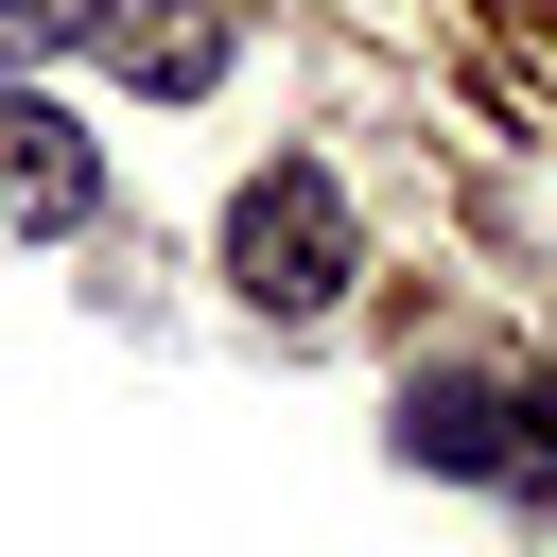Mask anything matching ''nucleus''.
I'll use <instances>...</instances> for the list:
<instances>
[{
    "instance_id": "nucleus-1",
    "label": "nucleus",
    "mask_w": 557,
    "mask_h": 557,
    "mask_svg": "<svg viewBox=\"0 0 557 557\" xmlns=\"http://www.w3.org/2000/svg\"><path fill=\"white\" fill-rule=\"evenodd\" d=\"M348 261H366V226H348L331 157H261V174L226 191V278H244V313H331Z\"/></svg>"
},
{
    "instance_id": "nucleus-5",
    "label": "nucleus",
    "mask_w": 557,
    "mask_h": 557,
    "mask_svg": "<svg viewBox=\"0 0 557 557\" xmlns=\"http://www.w3.org/2000/svg\"><path fill=\"white\" fill-rule=\"evenodd\" d=\"M87 17H104V0H0V52H70Z\"/></svg>"
},
{
    "instance_id": "nucleus-3",
    "label": "nucleus",
    "mask_w": 557,
    "mask_h": 557,
    "mask_svg": "<svg viewBox=\"0 0 557 557\" xmlns=\"http://www.w3.org/2000/svg\"><path fill=\"white\" fill-rule=\"evenodd\" d=\"M104 209V157H87V122L70 104H35V87H0V226H87Z\"/></svg>"
},
{
    "instance_id": "nucleus-2",
    "label": "nucleus",
    "mask_w": 557,
    "mask_h": 557,
    "mask_svg": "<svg viewBox=\"0 0 557 557\" xmlns=\"http://www.w3.org/2000/svg\"><path fill=\"white\" fill-rule=\"evenodd\" d=\"M400 453L418 470H470V487H540L557 470V400H522L487 366H418L400 383Z\"/></svg>"
},
{
    "instance_id": "nucleus-4",
    "label": "nucleus",
    "mask_w": 557,
    "mask_h": 557,
    "mask_svg": "<svg viewBox=\"0 0 557 557\" xmlns=\"http://www.w3.org/2000/svg\"><path fill=\"white\" fill-rule=\"evenodd\" d=\"M87 52H104L139 104H191V87H226V0H104Z\"/></svg>"
}]
</instances>
